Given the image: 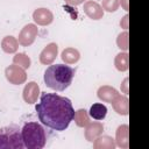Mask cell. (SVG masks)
<instances>
[{
	"instance_id": "1",
	"label": "cell",
	"mask_w": 149,
	"mask_h": 149,
	"mask_svg": "<svg viewBox=\"0 0 149 149\" xmlns=\"http://www.w3.org/2000/svg\"><path fill=\"white\" fill-rule=\"evenodd\" d=\"M35 109L40 121L44 126L57 132L65 130L74 115L71 100L56 93H42Z\"/></svg>"
},
{
	"instance_id": "16",
	"label": "cell",
	"mask_w": 149,
	"mask_h": 149,
	"mask_svg": "<svg viewBox=\"0 0 149 149\" xmlns=\"http://www.w3.org/2000/svg\"><path fill=\"white\" fill-rule=\"evenodd\" d=\"M62 61L65 63V64H74L79 61L80 58V54L77 49L74 48H65L63 51H62Z\"/></svg>"
},
{
	"instance_id": "18",
	"label": "cell",
	"mask_w": 149,
	"mask_h": 149,
	"mask_svg": "<svg viewBox=\"0 0 149 149\" xmlns=\"http://www.w3.org/2000/svg\"><path fill=\"white\" fill-rule=\"evenodd\" d=\"M107 114V107L102 104H93L90 108L88 115L95 120H102Z\"/></svg>"
},
{
	"instance_id": "3",
	"label": "cell",
	"mask_w": 149,
	"mask_h": 149,
	"mask_svg": "<svg viewBox=\"0 0 149 149\" xmlns=\"http://www.w3.org/2000/svg\"><path fill=\"white\" fill-rule=\"evenodd\" d=\"M21 135L24 147L28 149H42L47 143L45 129L37 122L24 123Z\"/></svg>"
},
{
	"instance_id": "17",
	"label": "cell",
	"mask_w": 149,
	"mask_h": 149,
	"mask_svg": "<svg viewBox=\"0 0 149 149\" xmlns=\"http://www.w3.org/2000/svg\"><path fill=\"white\" fill-rule=\"evenodd\" d=\"M1 48L6 54H14L19 48V42L14 36H5L1 41Z\"/></svg>"
},
{
	"instance_id": "25",
	"label": "cell",
	"mask_w": 149,
	"mask_h": 149,
	"mask_svg": "<svg viewBox=\"0 0 149 149\" xmlns=\"http://www.w3.org/2000/svg\"><path fill=\"white\" fill-rule=\"evenodd\" d=\"M122 91L127 94L128 93V78H126L125 80H123V84H122Z\"/></svg>"
},
{
	"instance_id": "24",
	"label": "cell",
	"mask_w": 149,
	"mask_h": 149,
	"mask_svg": "<svg viewBox=\"0 0 149 149\" xmlns=\"http://www.w3.org/2000/svg\"><path fill=\"white\" fill-rule=\"evenodd\" d=\"M64 1L69 5H71V6H78L81 2H84V0H64Z\"/></svg>"
},
{
	"instance_id": "27",
	"label": "cell",
	"mask_w": 149,
	"mask_h": 149,
	"mask_svg": "<svg viewBox=\"0 0 149 149\" xmlns=\"http://www.w3.org/2000/svg\"><path fill=\"white\" fill-rule=\"evenodd\" d=\"M121 2H122V5H123V8L127 10V9H128V5H127V2H128V1H127V0H122Z\"/></svg>"
},
{
	"instance_id": "14",
	"label": "cell",
	"mask_w": 149,
	"mask_h": 149,
	"mask_svg": "<svg viewBox=\"0 0 149 149\" xmlns=\"http://www.w3.org/2000/svg\"><path fill=\"white\" fill-rule=\"evenodd\" d=\"M97 94H98V98L100 100H102L105 102H112L119 93H118V91L114 87L108 86V85H104V86L99 87Z\"/></svg>"
},
{
	"instance_id": "6",
	"label": "cell",
	"mask_w": 149,
	"mask_h": 149,
	"mask_svg": "<svg viewBox=\"0 0 149 149\" xmlns=\"http://www.w3.org/2000/svg\"><path fill=\"white\" fill-rule=\"evenodd\" d=\"M37 33H38V29L36 24H33V23L26 24L19 34V38H17L19 44H21L22 47H28L33 44L37 36Z\"/></svg>"
},
{
	"instance_id": "21",
	"label": "cell",
	"mask_w": 149,
	"mask_h": 149,
	"mask_svg": "<svg viewBox=\"0 0 149 149\" xmlns=\"http://www.w3.org/2000/svg\"><path fill=\"white\" fill-rule=\"evenodd\" d=\"M13 63L26 70V69H28L30 66V63L31 62H30L29 56H27L24 52H19V54H16L13 57Z\"/></svg>"
},
{
	"instance_id": "23",
	"label": "cell",
	"mask_w": 149,
	"mask_h": 149,
	"mask_svg": "<svg viewBox=\"0 0 149 149\" xmlns=\"http://www.w3.org/2000/svg\"><path fill=\"white\" fill-rule=\"evenodd\" d=\"M116 44L121 50H127L128 49V33L127 31H123L118 36Z\"/></svg>"
},
{
	"instance_id": "19",
	"label": "cell",
	"mask_w": 149,
	"mask_h": 149,
	"mask_svg": "<svg viewBox=\"0 0 149 149\" xmlns=\"http://www.w3.org/2000/svg\"><path fill=\"white\" fill-rule=\"evenodd\" d=\"M128 54L127 52H120L116 55L115 57V61H114V64H115V68L119 70V71H127L128 68H129V62H128Z\"/></svg>"
},
{
	"instance_id": "15",
	"label": "cell",
	"mask_w": 149,
	"mask_h": 149,
	"mask_svg": "<svg viewBox=\"0 0 149 149\" xmlns=\"http://www.w3.org/2000/svg\"><path fill=\"white\" fill-rule=\"evenodd\" d=\"M115 141L108 135H100L93 141V148L94 149H114L115 148Z\"/></svg>"
},
{
	"instance_id": "20",
	"label": "cell",
	"mask_w": 149,
	"mask_h": 149,
	"mask_svg": "<svg viewBox=\"0 0 149 149\" xmlns=\"http://www.w3.org/2000/svg\"><path fill=\"white\" fill-rule=\"evenodd\" d=\"M73 119H74V122L78 127H85L90 122V115H88L87 111H85V109L76 111L74 115H73Z\"/></svg>"
},
{
	"instance_id": "2",
	"label": "cell",
	"mask_w": 149,
	"mask_h": 149,
	"mask_svg": "<svg viewBox=\"0 0 149 149\" xmlns=\"http://www.w3.org/2000/svg\"><path fill=\"white\" fill-rule=\"evenodd\" d=\"M74 72V69L65 64L50 65L44 71V83L51 90L64 91L72 83Z\"/></svg>"
},
{
	"instance_id": "12",
	"label": "cell",
	"mask_w": 149,
	"mask_h": 149,
	"mask_svg": "<svg viewBox=\"0 0 149 149\" xmlns=\"http://www.w3.org/2000/svg\"><path fill=\"white\" fill-rule=\"evenodd\" d=\"M85 127L86 128H85L84 135L88 142H93L98 136L102 134V130H104V126L101 122H88Z\"/></svg>"
},
{
	"instance_id": "10",
	"label": "cell",
	"mask_w": 149,
	"mask_h": 149,
	"mask_svg": "<svg viewBox=\"0 0 149 149\" xmlns=\"http://www.w3.org/2000/svg\"><path fill=\"white\" fill-rule=\"evenodd\" d=\"M84 13L92 20H99L104 16L102 7L95 1H86L84 3Z\"/></svg>"
},
{
	"instance_id": "22",
	"label": "cell",
	"mask_w": 149,
	"mask_h": 149,
	"mask_svg": "<svg viewBox=\"0 0 149 149\" xmlns=\"http://www.w3.org/2000/svg\"><path fill=\"white\" fill-rule=\"evenodd\" d=\"M101 7L106 12H109V13L115 12L119 8V0H102Z\"/></svg>"
},
{
	"instance_id": "13",
	"label": "cell",
	"mask_w": 149,
	"mask_h": 149,
	"mask_svg": "<svg viewBox=\"0 0 149 149\" xmlns=\"http://www.w3.org/2000/svg\"><path fill=\"white\" fill-rule=\"evenodd\" d=\"M111 104H112L114 111L118 114H120V115H127L128 114L129 107H128V99H127V97L118 94L115 97V99Z\"/></svg>"
},
{
	"instance_id": "26",
	"label": "cell",
	"mask_w": 149,
	"mask_h": 149,
	"mask_svg": "<svg viewBox=\"0 0 149 149\" xmlns=\"http://www.w3.org/2000/svg\"><path fill=\"white\" fill-rule=\"evenodd\" d=\"M127 21H128V15H126V16L123 17V22H121V26H123L125 29L128 28V26H127Z\"/></svg>"
},
{
	"instance_id": "8",
	"label": "cell",
	"mask_w": 149,
	"mask_h": 149,
	"mask_svg": "<svg viewBox=\"0 0 149 149\" xmlns=\"http://www.w3.org/2000/svg\"><path fill=\"white\" fill-rule=\"evenodd\" d=\"M22 95H23V100L27 104L36 102L37 98L40 95V86H38V84L35 83V81H29L28 84H26Z\"/></svg>"
},
{
	"instance_id": "11",
	"label": "cell",
	"mask_w": 149,
	"mask_h": 149,
	"mask_svg": "<svg viewBox=\"0 0 149 149\" xmlns=\"http://www.w3.org/2000/svg\"><path fill=\"white\" fill-rule=\"evenodd\" d=\"M129 127L128 125H121L116 129L115 135V144L122 149H127L129 147Z\"/></svg>"
},
{
	"instance_id": "7",
	"label": "cell",
	"mask_w": 149,
	"mask_h": 149,
	"mask_svg": "<svg viewBox=\"0 0 149 149\" xmlns=\"http://www.w3.org/2000/svg\"><path fill=\"white\" fill-rule=\"evenodd\" d=\"M58 45L54 42L49 43L40 54V62L44 65H50L57 57Z\"/></svg>"
},
{
	"instance_id": "5",
	"label": "cell",
	"mask_w": 149,
	"mask_h": 149,
	"mask_svg": "<svg viewBox=\"0 0 149 149\" xmlns=\"http://www.w3.org/2000/svg\"><path fill=\"white\" fill-rule=\"evenodd\" d=\"M5 76H6V79L13 85H21L27 79V73L24 69H22L16 64H12L7 66L5 69Z\"/></svg>"
},
{
	"instance_id": "4",
	"label": "cell",
	"mask_w": 149,
	"mask_h": 149,
	"mask_svg": "<svg viewBox=\"0 0 149 149\" xmlns=\"http://www.w3.org/2000/svg\"><path fill=\"white\" fill-rule=\"evenodd\" d=\"M24 143L17 126L10 125L0 128V149H22Z\"/></svg>"
},
{
	"instance_id": "9",
	"label": "cell",
	"mask_w": 149,
	"mask_h": 149,
	"mask_svg": "<svg viewBox=\"0 0 149 149\" xmlns=\"http://www.w3.org/2000/svg\"><path fill=\"white\" fill-rule=\"evenodd\" d=\"M33 20L40 26H48L52 22L54 15L48 8H37L33 13Z\"/></svg>"
}]
</instances>
